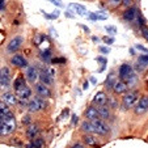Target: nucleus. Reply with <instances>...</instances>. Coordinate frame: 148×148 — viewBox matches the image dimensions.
<instances>
[{"mask_svg":"<svg viewBox=\"0 0 148 148\" xmlns=\"http://www.w3.org/2000/svg\"><path fill=\"white\" fill-rule=\"evenodd\" d=\"M109 1H110V4L114 7H118L121 3H122V0H109Z\"/></svg>","mask_w":148,"mask_h":148,"instance_id":"nucleus-35","label":"nucleus"},{"mask_svg":"<svg viewBox=\"0 0 148 148\" xmlns=\"http://www.w3.org/2000/svg\"><path fill=\"white\" fill-rule=\"evenodd\" d=\"M122 3L125 4V5H129V4L131 3V0H122Z\"/></svg>","mask_w":148,"mask_h":148,"instance_id":"nucleus-40","label":"nucleus"},{"mask_svg":"<svg viewBox=\"0 0 148 148\" xmlns=\"http://www.w3.org/2000/svg\"><path fill=\"white\" fill-rule=\"evenodd\" d=\"M136 49H138V50H140V51H144V53H147V54H148V49L143 47L142 45H136Z\"/></svg>","mask_w":148,"mask_h":148,"instance_id":"nucleus-37","label":"nucleus"},{"mask_svg":"<svg viewBox=\"0 0 148 148\" xmlns=\"http://www.w3.org/2000/svg\"><path fill=\"white\" fill-rule=\"evenodd\" d=\"M50 3H53L54 5L56 7H63V4H62V0H49Z\"/></svg>","mask_w":148,"mask_h":148,"instance_id":"nucleus-33","label":"nucleus"},{"mask_svg":"<svg viewBox=\"0 0 148 148\" xmlns=\"http://www.w3.org/2000/svg\"><path fill=\"white\" fill-rule=\"evenodd\" d=\"M72 123H76V122H77V117H76V115H72Z\"/></svg>","mask_w":148,"mask_h":148,"instance_id":"nucleus-44","label":"nucleus"},{"mask_svg":"<svg viewBox=\"0 0 148 148\" xmlns=\"http://www.w3.org/2000/svg\"><path fill=\"white\" fill-rule=\"evenodd\" d=\"M17 96H18L20 100H23V101H26L29 97L32 96V90L29 87H24L23 89H20L17 90Z\"/></svg>","mask_w":148,"mask_h":148,"instance_id":"nucleus-15","label":"nucleus"},{"mask_svg":"<svg viewBox=\"0 0 148 148\" xmlns=\"http://www.w3.org/2000/svg\"><path fill=\"white\" fill-rule=\"evenodd\" d=\"M132 73V68L130 64H122L119 67V77L121 79H129V76Z\"/></svg>","mask_w":148,"mask_h":148,"instance_id":"nucleus-10","label":"nucleus"},{"mask_svg":"<svg viewBox=\"0 0 148 148\" xmlns=\"http://www.w3.org/2000/svg\"><path fill=\"white\" fill-rule=\"evenodd\" d=\"M148 110V96H143L140 97L139 102H138V106L135 108V113L136 114H143Z\"/></svg>","mask_w":148,"mask_h":148,"instance_id":"nucleus-7","label":"nucleus"},{"mask_svg":"<svg viewBox=\"0 0 148 148\" xmlns=\"http://www.w3.org/2000/svg\"><path fill=\"white\" fill-rule=\"evenodd\" d=\"M36 92L39 97H51V92L50 89L47 88V85H43L42 83H38L36 84Z\"/></svg>","mask_w":148,"mask_h":148,"instance_id":"nucleus-8","label":"nucleus"},{"mask_svg":"<svg viewBox=\"0 0 148 148\" xmlns=\"http://www.w3.org/2000/svg\"><path fill=\"white\" fill-rule=\"evenodd\" d=\"M97 60H98V62H102V63H106V59L101 58V56H98V58H97Z\"/></svg>","mask_w":148,"mask_h":148,"instance_id":"nucleus-41","label":"nucleus"},{"mask_svg":"<svg viewBox=\"0 0 148 148\" xmlns=\"http://www.w3.org/2000/svg\"><path fill=\"white\" fill-rule=\"evenodd\" d=\"M13 87H14V89H16V92H17V90H20V89H23L24 87H26V85H25V80H24L23 76H18V77L14 80Z\"/></svg>","mask_w":148,"mask_h":148,"instance_id":"nucleus-22","label":"nucleus"},{"mask_svg":"<svg viewBox=\"0 0 148 148\" xmlns=\"http://www.w3.org/2000/svg\"><path fill=\"white\" fill-rule=\"evenodd\" d=\"M106 14L105 13H101V12H96V13L90 14V18L92 20H106Z\"/></svg>","mask_w":148,"mask_h":148,"instance_id":"nucleus-25","label":"nucleus"},{"mask_svg":"<svg viewBox=\"0 0 148 148\" xmlns=\"http://www.w3.org/2000/svg\"><path fill=\"white\" fill-rule=\"evenodd\" d=\"M43 147V139L42 138H34L33 142L28 145V148H42Z\"/></svg>","mask_w":148,"mask_h":148,"instance_id":"nucleus-23","label":"nucleus"},{"mask_svg":"<svg viewBox=\"0 0 148 148\" xmlns=\"http://www.w3.org/2000/svg\"><path fill=\"white\" fill-rule=\"evenodd\" d=\"M18 105H20L21 108H25V106H26V102H25V101H23V100H20Z\"/></svg>","mask_w":148,"mask_h":148,"instance_id":"nucleus-39","label":"nucleus"},{"mask_svg":"<svg viewBox=\"0 0 148 148\" xmlns=\"http://www.w3.org/2000/svg\"><path fill=\"white\" fill-rule=\"evenodd\" d=\"M138 12H139V11H138L135 7H131V8H129L127 11L125 12V14H123V18L127 20V21H134V20L136 18Z\"/></svg>","mask_w":148,"mask_h":148,"instance_id":"nucleus-14","label":"nucleus"},{"mask_svg":"<svg viewBox=\"0 0 148 148\" xmlns=\"http://www.w3.org/2000/svg\"><path fill=\"white\" fill-rule=\"evenodd\" d=\"M12 64L16 66V67H26L28 66V63H26L25 58H24L23 55H20V54H16V55H13V58H12Z\"/></svg>","mask_w":148,"mask_h":148,"instance_id":"nucleus-9","label":"nucleus"},{"mask_svg":"<svg viewBox=\"0 0 148 148\" xmlns=\"http://www.w3.org/2000/svg\"><path fill=\"white\" fill-rule=\"evenodd\" d=\"M38 132H39V129H38V126H36V125L29 126L28 130H26V135H28V138H30V139H34V138H37Z\"/></svg>","mask_w":148,"mask_h":148,"instance_id":"nucleus-18","label":"nucleus"},{"mask_svg":"<svg viewBox=\"0 0 148 148\" xmlns=\"http://www.w3.org/2000/svg\"><path fill=\"white\" fill-rule=\"evenodd\" d=\"M92 39H93V41H95V42H98V38H97V37H93Z\"/></svg>","mask_w":148,"mask_h":148,"instance_id":"nucleus-46","label":"nucleus"},{"mask_svg":"<svg viewBox=\"0 0 148 148\" xmlns=\"http://www.w3.org/2000/svg\"><path fill=\"white\" fill-rule=\"evenodd\" d=\"M90 122H92L93 130H95L96 134L103 135V134H106V132L109 131V127H108V126L105 125L101 119H95V121H90Z\"/></svg>","mask_w":148,"mask_h":148,"instance_id":"nucleus-4","label":"nucleus"},{"mask_svg":"<svg viewBox=\"0 0 148 148\" xmlns=\"http://www.w3.org/2000/svg\"><path fill=\"white\" fill-rule=\"evenodd\" d=\"M84 89H88V83H84Z\"/></svg>","mask_w":148,"mask_h":148,"instance_id":"nucleus-45","label":"nucleus"},{"mask_svg":"<svg viewBox=\"0 0 148 148\" xmlns=\"http://www.w3.org/2000/svg\"><path fill=\"white\" fill-rule=\"evenodd\" d=\"M85 117L89 121H95V119H100V114H98V110L95 106H89L85 110Z\"/></svg>","mask_w":148,"mask_h":148,"instance_id":"nucleus-11","label":"nucleus"},{"mask_svg":"<svg viewBox=\"0 0 148 148\" xmlns=\"http://www.w3.org/2000/svg\"><path fill=\"white\" fill-rule=\"evenodd\" d=\"M100 51H101L102 54H109V53H110V49H109V47H105V46H101V47H100Z\"/></svg>","mask_w":148,"mask_h":148,"instance_id":"nucleus-34","label":"nucleus"},{"mask_svg":"<svg viewBox=\"0 0 148 148\" xmlns=\"http://www.w3.org/2000/svg\"><path fill=\"white\" fill-rule=\"evenodd\" d=\"M14 129H16V119H14L13 114L9 113L0 122V136H5V135L12 134L14 131Z\"/></svg>","mask_w":148,"mask_h":148,"instance_id":"nucleus-1","label":"nucleus"},{"mask_svg":"<svg viewBox=\"0 0 148 148\" xmlns=\"http://www.w3.org/2000/svg\"><path fill=\"white\" fill-rule=\"evenodd\" d=\"M97 110H98V114H100V118L106 119V118L110 117V112L108 109V105H101V106L97 108Z\"/></svg>","mask_w":148,"mask_h":148,"instance_id":"nucleus-19","label":"nucleus"},{"mask_svg":"<svg viewBox=\"0 0 148 148\" xmlns=\"http://www.w3.org/2000/svg\"><path fill=\"white\" fill-rule=\"evenodd\" d=\"M71 148H83V145H81V144H79V143H77V144L72 145V147H71Z\"/></svg>","mask_w":148,"mask_h":148,"instance_id":"nucleus-42","label":"nucleus"},{"mask_svg":"<svg viewBox=\"0 0 148 148\" xmlns=\"http://www.w3.org/2000/svg\"><path fill=\"white\" fill-rule=\"evenodd\" d=\"M126 89H127V85H126L123 81H117L114 84V87H113V90L115 93H125Z\"/></svg>","mask_w":148,"mask_h":148,"instance_id":"nucleus-21","label":"nucleus"},{"mask_svg":"<svg viewBox=\"0 0 148 148\" xmlns=\"http://www.w3.org/2000/svg\"><path fill=\"white\" fill-rule=\"evenodd\" d=\"M117 105H118V103H115V100H114V98H112V100H110V106H112V108H117Z\"/></svg>","mask_w":148,"mask_h":148,"instance_id":"nucleus-38","label":"nucleus"},{"mask_svg":"<svg viewBox=\"0 0 148 148\" xmlns=\"http://www.w3.org/2000/svg\"><path fill=\"white\" fill-rule=\"evenodd\" d=\"M23 37H14V38H12V41L8 43V46H7V50L9 51V53H14V51H17L20 47H21V43H23Z\"/></svg>","mask_w":148,"mask_h":148,"instance_id":"nucleus-6","label":"nucleus"},{"mask_svg":"<svg viewBox=\"0 0 148 148\" xmlns=\"http://www.w3.org/2000/svg\"><path fill=\"white\" fill-rule=\"evenodd\" d=\"M41 58L43 59V62H49L51 59V51L50 50H45L41 53Z\"/></svg>","mask_w":148,"mask_h":148,"instance_id":"nucleus-27","label":"nucleus"},{"mask_svg":"<svg viewBox=\"0 0 148 148\" xmlns=\"http://www.w3.org/2000/svg\"><path fill=\"white\" fill-rule=\"evenodd\" d=\"M84 142L87 143V144H89V145H93V144H96V139L93 136H90V135H85L84 136Z\"/></svg>","mask_w":148,"mask_h":148,"instance_id":"nucleus-28","label":"nucleus"},{"mask_svg":"<svg viewBox=\"0 0 148 148\" xmlns=\"http://www.w3.org/2000/svg\"><path fill=\"white\" fill-rule=\"evenodd\" d=\"M138 96H139V93H138L136 90H132V92L126 93V95L123 96V100H122L123 106H125L126 109L134 106L135 103H136V101H138Z\"/></svg>","mask_w":148,"mask_h":148,"instance_id":"nucleus-2","label":"nucleus"},{"mask_svg":"<svg viewBox=\"0 0 148 148\" xmlns=\"http://www.w3.org/2000/svg\"><path fill=\"white\" fill-rule=\"evenodd\" d=\"M81 129L84 130V131L87 132H95V130H93V126H92V122H83V125H81Z\"/></svg>","mask_w":148,"mask_h":148,"instance_id":"nucleus-24","label":"nucleus"},{"mask_svg":"<svg viewBox=\"0 0 148 148\" xmlns=\"http://www.w3.org/2000/svg\"><path fill=\"white\" fill-rule=\"evenodd\" d=\"M142 34H143V37H144V38L148 41V28L143 26V28H142Z\"/></svg>","mask_w":148,"mask_h":148,"instance_id":"nucleus-32","label":"nucleus"},{"mask_svg":"<svg viewBox=\"0 0 148 148\" xmlns=\"http://www.w3.org/2000/svg\"><path fill=\"white\" fill-rule=\"evenodd\" d=\"M51 62H53V64H56V63H64L66 59L64 58H54V59H51Z\"/></svg>","mask_w":148,"mask_h":148,"instance_id":"nucleus-31","label":"nucleus"},{"mask_svg":"<svg viewBox=\"0 0 148 148\" xmlns=\"http://www.w3.org/2000/svg\"><path fill=\"white\" fill-rule=\"evenodd\" d=\"M3 98H4V101H5V103H8V105H14V103H17V98L13 93H9V92L4 93Z\"/></svg>","mask_w":148,"mask_h":148,"instance_id":"nucleus-20","label":"nucleus"},{"mask_svg":"<svg viewBox=\"0 0 148 148\" xmlns=\"http://www.w3.org/2000/svg\"><path fill=\"white\" fill-rule=\"evenodd\" d=\"M26 77H28V80L30 81V83H34V81L39 77V73H38V71H37V68L28 67V70H26Z\"/></svg>","mask_w":148,"mask_h":148,"instance_id":"nucleus-13","label":"nucleus"},{"mask_svg":"<svg viewBox=\"0 0 148 148\" xmlns=\"http://www.w3.org/2000/svg\"><path fill=\"white\" fill-rule=\"evenodd\" d=\"M93 102H95L96 105H98V106H101V105H106L108 103V96L103 92H98L97 95L95 96V98H93Z\"/></svg>","mask_w":148,"mask_h":148,"instance_id":"nucleus-12","label":"nucleus"},{"mask_svg":"<svg viewBox=\"0 0 148 148\" xmlns=\"http://www.w3.org/2000/svg\"><path fill=\"white\" fill-rule=\"evenodd\" d=\"M117 83V81L114 80V75H113V73H110L109 75V77H108V80L105 81V85H106L108 88H113L114 87V84Z\"/></svg>","mask_w":148,"mask_h":148,"instance_id":"nucleus-26","label":"nucleus"},{"mask_svg":"<svg viewBox=\"0 0 148 148\" xmlns=\"http://www.w3.org/2000/svg\"><path fill=\"white\" fill-rule=\"evenodd\" d=\"M138 60H139L140 64L147 66V64H148V54H144V55H140L139 58H138Z\"/></svg>","mask_w":148,"mask_h":148,"instance_id":"nucleus-29","label":"nucleus"},{"mask_svg":"<svg viewBox=\"0 0 148 148\" xmlns=\"http://www.w3.org/2000/svg\"><path fill=\"white\" fill-rule=\"evenodd\" d=\"M70 9H73V13L80 14V16H85V14L88 13L87 8L80 5V4H70Z\"/></svg>","mask_w":148,"mask_h":148,"instance_id":"nucleus-17","label":"nucleus"},{"mask_svg":"<svg viewBox=\"0 0 148 148\" xmlns=\"http://www.w3.org/2000/svg\"><path fill=\"white\" fill-rule=\"evenodd\" d=\"M105 30H106L109 34H112V36H114V34L117 33V28H114V26H110V25L105 26Z\"/></svg>","mask_w":148,"mask_h":148,"instance_id":"nucleus-30","label":"nucleus"},{"mask_svg":"<svg viewBox=\"0 0 148 148\" xmlns=\"http://www.w3.org/2000/svg\"><path fill=\"white\" fill-rule=\"evenodd\" d=\"M43 108H46V102L43 101V98L39 97V96L38 97H34L33 100L28 103V109L30 110V112H38V110L43 109Z\"/></svg>","mask_w":148,"mask_h":148,"instance_id":"nucleus-3","label":"nucleus"},{"mask_svg":"<svg viewBox=\"0 0 148 148\" xmlns=\"http://www.w3.org/2000/svg\"><path fill=\"white\" fill-rule=\"evenodd\" d=\"M9 84H11V72L7 67H3L0 70V85L9 87Z\"/></svg>","mask_w":148,"mask_h":148,"instance_id":"nucleus-5","label":"nucleus"},{"mask_svg":"<svg viewBox=\"0 0 148 148\" xmlns=\"http://www.w3.org/2000/svg\"><path fill=\"white\" fill-rule=\"evenodd\" d=\"M103 41L106 42L108 45H112L113 42H114V39H113V38H109V37H105V38H103Z\"/></svg>","mask_w":148,"mask_h":148,"instance_id":"nucleus-36","label":"nucleus"},{"mask_svg":"<svg viewBox=\"0 0 148 148\" xmlns=\"http://www.w3.org/2000/svg\"><path fill=\"white\" fill-rule=\"evenodd\" d=\"M0 9H4V0H0Z\"/></svg>","mask_w":148,"mask_h":148,"instance_id":"nucleus-43","label":"nucleus"},{"mask_svg":"<svg viewBox=\"0 0 148 148\" xmlns=\"http://www.w3.org/2000/svg\"><path fill=\"white\" fill-rule=\"evenodd\" d=\"M39 79H41V83L43 84V85H51V84H53V76L49 75L46 70L39 73Z\"/></svg>","mask_w":148,"mask_h":148,"instance_id":"nucleus-16","label":"nucleus"}]
</instances>
